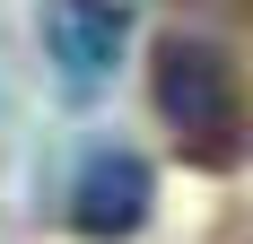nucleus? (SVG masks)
Wrapping results in <instances>:
<instances>
[{
    "label": "nucleus",
    "mask_w": 253,
    "mask_h": 244,
    "mask_svg": "<svg viewBox=\"0 0 253 244\" xmlns=\"http://www.w3.org/2000/svg\"><path fill=\"white\" fill-rule=\"evenodd\" d=\"M157 114L175 131V148L192 166H227L245 148V87H236V61L210 35H166L157 44Z\"/></svg>",
    "instance_id": "obj_1"
},
{
    "label": "nucleus",
    "mask_w": 253,
    "mask_h": 244,
    "mask_svg": "<svg viewBox=\"0 0 253 244\" xmlns=\"http://www.w3.org/2000/svg\"><path fill=\"white\" fill-rule=\"evenodd\" d=\"M149 209H157V174H149V157H140V148L96 140L87 157H79V174H70V227H79L87 244L140 236V227H149Z\"/></svg>",
    "instance_id": "obj_2"
},
{
    "label": "nucleus",
    "mask_w": 253,
    "mask_h": 244,
    "mask_svg": "<svg viewBox=\"0 0 253 244\" xmlns=\"http://www.w3.org/2000/svg\"><path fill=\"white\" fill-rule=\"evenodd\" d=\"M123 44H131L123 0H52L44 9V52H52V70H61L70 96H96L114 79V61H123Z\"/></svg>",
    "instance_id": "obj_3"
}]
</instances>
